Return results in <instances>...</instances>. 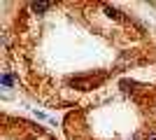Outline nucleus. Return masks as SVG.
I'll return each mask as SVG.
<instances>
[{
	"instance_id": "nucleus-2",
	"label": "nucleus",
	"mask_w": 156,
	"mask_h": 140,
	"mask_svg": "<svg viewBox=\"0 0 156 140\" xmlns=\"http://www.w3.org/2000/svg\"><path fill=\"white\" fill-rule=\"evenodd\" d=\"M142 140H156V133H154V131H151V133H144Z\"/></svg>"
},
{
	"instance_id": "nucleus-1",
	"label": "nucleus",
	"mask_w": 156,
	"mask_h": 140,
	"mask_svg": "<svg viewBox=\"0 0 156 140\" xmlns=\"http://www.w3.org/2000/svg\"><path fill=\"white\" fill-rule=\"evenodd\" d=\"M51 7H54V2H33L30 9L33 12H47V9H51Z\"/></svg>"
}]
</instances>
